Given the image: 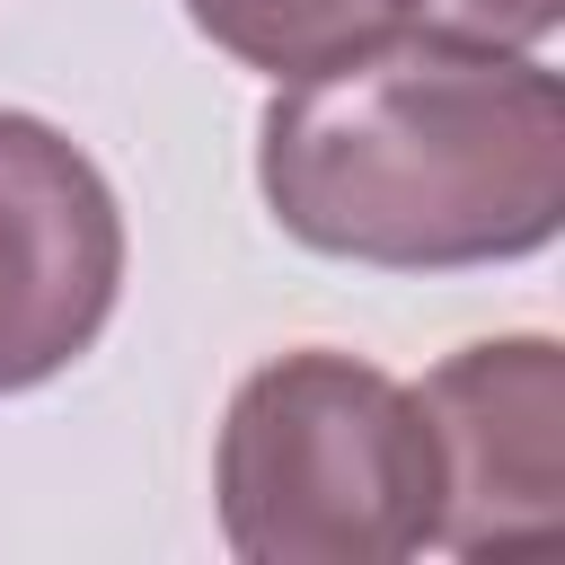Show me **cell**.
Masks as SVG:
<instances>
[{"label":"cell","instance_id":"6da1fadb","mask_svg":"<svg viewBox=\"0 0 565 565\" xmlns=\"http://www.w3.org/2000/svg\"><path fill=\"white\" fill-rule=\"evenodd\" d=\"M274 221L353 265H503L565 221V88L521 44L406 26L318 79H282L256 141Z\"/></svg>","mask_w":565,"mask_h":565},{"label":"cell","instance_id":"7a4b0ae2","mask_svg":"<svg viewBox=\"0 0 565 565\" xmlns=\"http://www.w3.org/2000/svg\"><path fill=\"white\" fill-rule=\"evenodd\" d=\"M212 494L247 565H397L433 547L441 468L415 388L309 344L238 380Z\"/></svg>","mask_w":565,"mask_h":565},{"label":"cell","instance_id":"3957f363","mask_svg":"<svg viewBox=\"0 0 565 565\" xmlns=\"http://www.w3.org/2000/svg\"><path fill=\"white\" fill-rule=\"evenodd\" d=\"M415 406L441 468L433 547L556 556L565 547V353L547 335L468 344L415 388Z\"/></svg>","mask_w":565,"mask_h":565},{"label":"cell","instance_id":"277c9868","mask_svg":"<svg viewBox=\"0 0 565 565\" xmlns=\"http://www.w3.org/2000/svg\"><path fill=\"white\" fill-rule=\"evenodd\" d=\"M124 291V212L44 115H0V397L71 371Z\"/></svg>","mask_w":565,"mask_h":565},{"label":"cell","instance_id":"5b68a950","mask_svg":"<svg viewBox=\"0 0 565 565\" xmlns=\"http://www.w3.org/2000/svg\"><path fill=\"white\" fill-rule=\"evenodd\" d=\"M185 18L265 79H318L424 18V0H185Z\"/></svg>","mask_w":565,"mask_h":565},{"label":"cell","instance_id":"8992f818","mask_svg":"<svg viewBox=\"0 0 565 565\" xmlns=\"http://www.w3.org/2000/svg\"><path fill=\"white\" fill-rule=\"evenodd\" d=\"M424 18L450 26V35H486V44H521L530 53L556 26V0H424Z\"/></svg>","mask_w":565,"mask_h":565}]
</instances>
